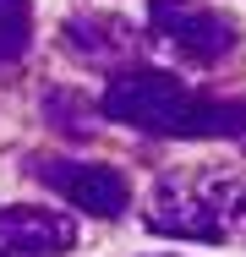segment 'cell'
<instances>
[{"label":"cell","mask_w":246,"mask_h":257,"mask_svg":"<svg viewBox=\"0 0 246 257\" xmlns=\"http://www.w3.org/2000/svg\"><path fill=\"white\" fill-rule=\"evenodd\" d=\"M104 115L153 137H241L246 132V104L197 99L170 71H153V66L115 71L104 88Z\"/></svg>","instance_id":"6da1fadb"},{"label":"cell","mask_w":246,"mask_h":257,"mask_svg":"<svg viewBox=\"0 0 246 257\" xmlns=\"http://www.w3.org/2000/svg\"><path fill=\"white\" fill-rule=\"evenodd\" d=\"M148 230L175 241H235L246 235V186L241 181H164L153 186Z\"/></svg>","instance_id":"7a4b0ae2"},{"label":"cell","mask_w":246,"mask_h":257,"mask_svg":"<svg viewBox=\"0 0 246 257\" xmlns=\"http://www.w3.org/2000/svg\"><path fill=\"white\" fill-rule=\"evenodd\" d=\"M148 22H153L159 39H170L186 60H202V66L224 60L241 44L235 22L213 6H202V0H148Z\"/></svg>","instance_id":"3957f363"},{"label":"cell","mask_w":246,"mask_h":257,"mask_svg":"<svg viewBox=\"0 0 246 257\" xmlns=\"http://www.w3.org/2000/svg\"><path fill=\"white\" fill-rule=\"evenodd\" d=\"M33 175L44 181L49 192H60V197H66L71 208L93 213V219H115V213H126V203H132V186H126V175H120L115 164L39 159V164H33Z\"/></svg>","instance_id":"277c9868"},{"label":"cell","mask_w":246,"mask_h":257,"mask_svg":"<svg viewBox=\"0 0 246 257\" xmlns=\"http://www.w3.org/2000/svg\"><path fill=\"white\" fill-rule=\"evenodd\" d=\"M77 246V219L55 208H0V252L6 257H60Z\"/></svg>","instance_id":"5b68a950"},{"label":"cell","mask_w":246,"mask_h":257,"mask_svg":"<svg viewBox=\"0 0 246 257\" xmlns=\"http://www.w3.org/2000/svg\"><path fill=\"white\" fill-rule=\"evenodd\" d=\"M66 44L88 60H115L137 44V33L120 22V17H71L66 22Z\"/></svg>","instance_id":"8992f818"},{"label":"cell","mask_w":246,"mask_h":257,"mask_svg":"<svg viewBox=\"0 0 246 257\" xmlns=\"http://www.w3.org/2000/svg\"><path fill=\"white\" fill-rule=\"evenodd\" d=\"M28 39H33V6L28 0H0V66L22 60Z\"/></svg>","instance_id":"52a82bcc"},{"label":"cell","mask_w":246,"mask_h":257,"mask_svg":"<svg viewBox=\"0 0 246 257\" xmlns=\"http://www.w3.org/2000/svg\"><path fill=\"white\" fill-rule=\"evenodd\" d=\"M44 109H49V120H55L66 137H88V132H93V120H88V104H82V99H71V93H49Z\"/></svg>","instance_id":"ba28073f"},{"label":"cell","mask_w":246,"mask_h":257,"mask_svg":"<svg viewBox=\"0 0 246 257\" xmlns=\"http://www.w3.org/2000/svg\"><path fill=\"white\" fill-rule=\"evenodd\" d=\"M241 143H246V132H241Z\"/></svg>","instance_id":"9c48e42d"},{"label":"cell","mask_w":246,"mask_h":257,"mask_svg":"<svg viewBox=\"0 0 246 257\" xmlns=\"http://www.w3.org/2000/svg\"><path fill=\"white\" fill-rule=\"evenodd\" d=\"M0 257H6V252H0Z\"/></svg>","instance_id":"30bf717a"}]
</instances>
